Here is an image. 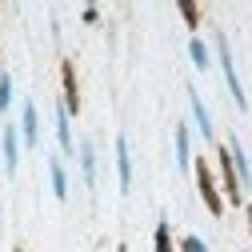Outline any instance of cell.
Segmentation results:
<instances>
[{
    "instance_id": "obj_1",
    "label": "cell",
    "mask_w": 252,
    "mask_h": 252,
    "mask_svg": "<svg viewBox=\"0 0 252 252\" xmlns=\"http://www.w3.org/2000/svg\"><path fill=\"white\" fill-rule=\"evenodd\" d=\"M216 52H220V68H224V80H228V92H232L236 108H248V96H244V88H240L236 60H232V52H228V36H224V32H216Z\"/></svg>"
},
{
    "instance_id": "obj_2",
    "label": "cell",
    "mask_w": 252,
    "mask_h": 252,
    "mask_svg": "<svg viewBox=\"0 0 252 252\" xmlns=\"http://www.w3.org/2000/svg\"><path fill=\"white\" fill-rule=\"evenodd\" d=\"M196 184H200V196H204L208 212H212V216H220V212H224V200H220V188H216V180H212L208 160H196Z\"/></svg>"
},
{
    "instance_id": "obj_3",
    "label": "cell",
    "mask_w": 252,
    "mask_h": 252,
    "mask_svg": "<svg viewBox=\"0 0 252 252\" xmlns=\"http://www.w3.org/2000/svg\"><path fill=\"white\" fill-rule=\"evenodd\" d=\"M20 132H24V144L28 148L40 144V116H36V104L32 100H24V108H20Z\"/></svg>"
},
{
    "instance_id": "obj_4",
    "label": "cell",
    "mask_w": 252,
    "mask_h": 252,
    "mask_svg": "<svg viewBox=\"0 0 252 252\" xmlns=\"http://www.w3.org/2000/svg\"><path fill=\"white\" fill-rule=\"evenodd\" d=\"M116 172H120V192H132V152L124 136H116Z\"/></svg>"
},
{
    "instance_id": "obj_5",
    "label": "cell",
    "mask_w": 252,
    "mask_h": 252,
    "mask_svg": "<svg viewBox=\"0 0 252 252\" xmlns=\"http://www.w3.org/2000/svg\"><path fill=\"white\" fill-rule=\"evenodd\" d=\"M216 156H220V176H224V192H228V200H232V204H240V176H236V168H232L228 148H220Z\"/></svg>"
},
{
    "instance_id": "obj_6",
    "label": "cell",
    "mask_w": 252,
    "mask_h": 252,
    "mask_svg": "<svg viewBox=\"0 0 252 252\" xmlns=\"http://www.w3.org/2000/svg\"><path fill=\"white\" fill-rule=\"evenodd\" d=\"M60 80H64V108L72 116V112H80V92H76V68H72V60L60 64Z\"/></svg>"
},
{
    "instance_id": "obj_7",
    "label": "cell",
    "mask_w": 252,
    "mask_h": 252,
    "mask_svg": "<svg viewBox=\"0 0 252 252\" xmlns=\"http://www.w3.org/2000/svg\"><path fill=\"white\" fill-rule=\"evenodd\" d=\"M188 104H192L196 128L204 132V140H212V116H208V108H204V100H200V92H196V88H188Z\"/></svg>"
},
{
    "instance_id": "obj_8",
    "label": "cell",
    "mask_w": 252,
    "mask_h": 252,
    "mask_svg": "<svg viewBox=\"0 0 252 252\" xmlns=\"http://www.w3.org/2000/svg\"><path fill=\"white\" fill-rule=\"evenodd\" d=\"M56 136H60V148H64V152H76V144H72V124H68V108H64V100L56 104Z\"/></svg>"
},
{
    "instance_id": "obj_9",
    "label": "cell",
    "mask_w": 252,
    "mask_h": 252,
    "mask_svg": "<svg viewBox=\"0 0 252 252\" xmlns=\"http://www.w3.org/2000/svg\"><path fill=\"white\" fill-rule=\"evenodd\" d=\"M228 156H232V168H236V176H240V188H248V184H252V168H248V156H244L240 140L228 144Z\"/></svg>"
},
{
    "instance_id": "obj_10",
    "label": "cell",
    "mask_w": 252,
    "mask_h": 252,
    "mask_svg": "<svg viewBox=\"0 0 252 252\" xmlns=\"http://www.w3.org/2000/svg\"><path fill=\"white\" fill-rule=\"evenodd\" d=\"M76 156H80V172H84V184H96V148H92L88 140L76 148Z\"/></svg>"
},
{
    "instance_id": "obj_11",
    "label": "cell",
    "mask_w": 252,
    "mask_h": 252,
    "mask_svg": "<svg viewBox=\"0 0 252 252\" xmlns=\"http://www.w3.org/2000/svg\"><path fill=\"white\" fill-rule=\"evenodd\" d=\"M48 176H52V192H56V200H68V176H64V164L56 160H48Z\"/></svg>"
},
{
    "instance_id": "obj_12",
    "label": "cell",
    "mask_w": 252,
    "mask_h": 252,
    "mask_svg": "<svg viewBox=\"0 0 252 252\" xmlns=\"http://www.w3.org/2000/svg\"><path fill=\"white\" fill-rule=\"evenodd\" d=\"M16 160H20V140H16V128L8 124L4 128V168H8V176L16 172Z\"/></svg>"
},
{
    "instance_id": "obj_13",
    "label": "cell",
    "mask_w": 252,
    "mask_h": 252,
    "mask_svg": "<svg viewBox=\"0 0 252 252\" xmlns=\"http://www.w3.org/2000/svg\"><path fill=\"white\" fill-rule=\"evenodd\" d=\"M176 164L180 168L192 164V152H188V128H184V124H176Z\"/></svg>"
},
{
    "instance_id": "obj_14",
    "label": "cell",
    "mask_w": 252,
    "mask_h": 252,
    "mask_svg": "<svg viewBox=\"0 0 252 252\" xmlns=\"http://www.w3.org/2000/svg\"><path fill=\"white\" fill-rule=\"evenodd\" d=\"M156 252H172V228H168V220L156 224Z\"/></svg>"
},
{
    "instance_id": "obj_15",
    "label": "cell",
    "mask_w": 252,
    "mask_h": 252,
    "mask_svg": "<svg viewBox=\"0 0 252 252\" xmlns=\"http://www.w3.org/2000/svg\"><path fill=\"white\" fill-rule=\"evenodd\" d=\"M188 56H192V64H196V68H208V48H204V40L192 36V44H188Z\"/></svg>"
},
{
    "instance_id": "obj_16",
    "label": "cell",
    "mask_w": 252,
    "mask_h": 252,
    "mask_svg": "<svg viewBox=\"0 0 252 252\" xmlns=\"http://www.w3.org/2000/svg\"><path fill=\"white\" fill-rule=\"evenodd\" d=\"M180 16H184L188 28H200V8L192 4V0H180Z\"/></svg>"
},
{
    "instance_id": "obj_17",
    "label": "cell",
    "mask_w": 252,
    "mask_h": 252,
    "mask_svg": "<svg viewBox=\"0 0 252 252\" xmlns=\"http://www.w3.org/2000/svg\"><path fill=\"white\" fill-rule=\"evenodd\" d=\"M8 104H12V76L0 72V112H8Z\"/></svg>"
},
{
    "instance_id": "obj_18",
    "label": "cell",
    "mask_w": 252,
    "mask_h": 252,
    "mask_svg": "<svg viewBox=\"0 0 252 252\" xmlns=\"http://www.w3.org/2000/svg\"><path fill=\"white\" fill-rule=\"evenodd\" d=\"M180 248H184V252H208V248H204V240H200V236H188V240H184V244H180Z\"/></svg>"
},
{
    "instance_id": "obj_19",
    "label": "cell",
    "mask_w": 252,
    "mask_h": 252,
    "mask_svg": "<svg viewBox=\"0 0 252 252\" xmlns=\"http://www.w3.org/2000/svg\"><path fill=\"white\" fill-rule=\"evenodd\" d=\"M244 216H248V228H252V208H248V212H244Z\"/></svg>"
},
{
    "instance_id": "obj_20",
    "label": "cell",
    "mask_w": 252,
    "mask_h": 252,
    "mask_svg": "<svg viewBox=\"0 0 252 252\" xmlns=\"http://www.w3.org/2000/svg\"><path fill=\"white\" fill-rule=\"evenodd\" d=\"M16 252H24V248H16Z\"/></svg>"
}]
</instances>
